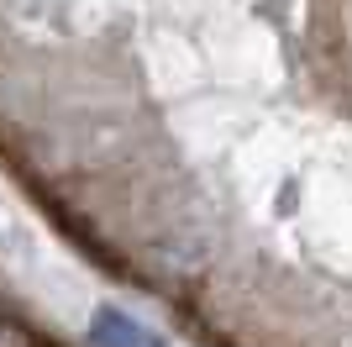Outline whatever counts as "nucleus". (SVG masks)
I'll use <instances>...</instances> for the list:
<instances>
[{
    "label": "nucleus",
    "instance_id": "f257e3e1",
    "mask_svg": "<svg viewBox=\"0 0 352 347\" xmlns=\"http://www.w3.org/2000/svg\"><path fill=\"white\" fill-rule=\"evenodd\" d=\"M0 347H63V342L47 337L37 321H27L16 305H6V295H0Z\"/></svg>",
    "mask_w": 352,
    "mask_h": 347
}]
</instances>
